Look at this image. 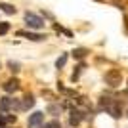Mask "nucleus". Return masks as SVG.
<instances>
[{
	"label": "nucleus",
	"mask_w": 128,
	"mask_h": 128,
	"mask_svg": "<svg viewBox=\"0 0 128 128\" xmlns=\"http://www.w3.org/2000/svg\"><path fill=\"white\" fill-rule=\"evenodd\" d=\"M102 107L105 109L111 117L118 118L120 115H122V107H120V102H117V100H111V98H102Z\"/></svg>",
	"instance_id": "obj_1"
},
{
	"label": "nucleus",
	"mask_w": 128,
	"mask_h": 128,
	"mask_svg": "<svg viewBox=\"0 0 128 128\" xmlns=\"http://www.w3.org/2000/svg\"><path fill=\"white\" fill-rule=\"evenodd\" d=\"M105 82L111 86V88L120 86V82H122V75H120V71H118V69H109L105 73Z\"/></svg>",
	"instance_id": "obj_2"
},
{
	"label": "nucleus",
	"mask_w": 128,
	"mask_h": 128,
	"mask_svg": "<svg viewBox=\"0 0 128 128\" xmlns=\"http://www.w3.org/2000/svg\"><path fill=\"white\" fill-rule=\"evenodd\" d=\"M25 23L29 29H42L44 27V19L36 14H32V12H27L25 14Z\"/></svg>",
	"instance_id": "obj_3"
},
{
	"label": "nucleus",
	"mask_w": 128,
	"mask_h": 128,
	"mask_svg": "<svg viewBox=\"0 0 128 128\" xmlns=\"http://www.w3.org/2000/svg\"><path fill=\"white\" fill-rule=\"evenodd\" d=\"M12 109H21V103L12 98H2L0 100V111H12Z\"/></svg>",
	"instance_id": "obj_4"
},
{
	"label": "nucleus",
	"mask_w": 128,
	"mask_h": 128,
	"mask_svg": "<svg viewBox=\"0 0 128 128\" xmlns=\"http://www.w3.org/2000/svg\"><path fill=\"white\" fill-rule=\"evenodd\" d=\"M42 122H44V113H40V111L32 113L29 117V128H40Z\"/></svg>",
	"instance_id": "obj_5"
},
{
	"label": "nucleus",
	"mask_w": 128,
	"mask_h": 128,
	"mask_svg": "<svg viewBox=\"0 0 128 128\" xmlns=\"http://www.w3.org/2000/svg\"><path fill=\"white\" fill-rule=\"evenodd\" d=\"M4 92H8V94H14V92H17L19 90V80L17 78H10L8 82H4Z\"/></svg>",
	"instance_id": "obj_6"
},
{
	"label": "nucleus",
	"mask_w": 128,
	"mask_h": 128,
	"mask_svg": "<svg viewBox=\"0 0 128 128\" xmlns=\"http://www.w3.org/2000/svg\"><path fill=\"white\" fill-rule=\"evenodd\" d=\"M80 120H82V111H78V109H73V111H71V115H69V122H71V126H76Z\"/></svg>",
	"instance_id": "obj_7"
},
{
	"label": "nucleus",
	"mask_w": 128,
	"mask_h": 128,
	"mask_svg": "<svg viewBox=\"0 0 128 128\" xmlns=\"http://www.w3.org/2000/svg\"><path fill=\"white\" fill-rule=\"evenodd\" d=\"M17 34H19V36H27L29 40H34V42H40V40H44V34H36V32H27V31H19Z\"/></svg>",
	"instance_id": "obj_8"
},
{
	"label": "nucleus",
	"mask_w": 128,
	"mask_h": 128,
	"mask_svg": "<svg viewBox=\"0 0 128 128\" xmlns=\"http://www.w3.org/2000/svg\"><path fill=\"white\" fill-rule=\"evenodd\" d=\"M0 10L4 12V14H8V16H12V14H16V6L6 4V2H0Z\"/></svg>",
	"instance_id": "obj_9"
},
{
	"label": "nucleus",
	"mask_w": 128,
	"mask_h": 128,
	"mask_svg": "<svg viewBox=\"0 0 128 128\" xmlns=\"http://www.w3.org/2000/svg\"><path fill=\"white\" fill-rule=\"evenodd\" d=\"M32 105H34V98H32V96H25V98H23L21 109H31Z\"/></svg>",
	"instance_id": "obj_10"
},
{
	"label": "nucleus",
	"mask_w": 128,
	"mask_h": 128,
	"mask_svg": "<svg viewBox=\"0 0 128 128\" xmlns=\"http://www.w3.org/2000/svg\"><path fill=\"white\" fill-rule=\"evenodd\" d=\"M48 113H52L54 117H56V115H59V113H61V105H56V103H50V105H48Z\"/></svg>",
	"instance_id": "obj_11"
},
{
	"label": "nucleus",
	"mask_w": 128,
	"mask_h": 128,
	"mask_svg": "<svg viewBox=\"0 0 128 128\" xmlns=\"http://www.w3.org/2000/svg\"><path fill=\"white\" fill-rule=\"evenodd\" d=\"M86 54H88V52H86L84 48H76L75 52H73V56H75L76 59H82V58H84V56H86Z\"/></svg>",
	"instance_id": "obj_12"
},
{
	"label": "nucleus",
	"mask_w": 128,
	"mask_h": 128,
	"mask_svg": "<svg viewBox=\"0 0 128 128\" xmlns=\"http://www.w3.org/2000/svg\"><path fill=\"white\" fill-rule=\"evenodd\" d=\"M8 31H10V23L2 21V23H0V36H2V34H6Z\"/></svg>",
	"instance_id": "obj_13"
},
{
	"label": "nucleus",
	"mask_w": 128,
	"mask_h": 128,
	"mask_svg": "<svg viewBox=\"0 0 128 128\" xmlns=\"http://www.w3.org/2000/svg\"><path fill=\"white\" fill-rule=\"evenodd\" d=\"M65 61H67V56L63 54L61 58H58V61H56V67H58V69H59V67H63V65H65Z\"/></svg>",
	"instance_id": "obj_14"
},
{
	"label": "nucleus",
	"mask_w": 128,
	"mask_h": 128,
	"mask_svg": "<svg viewBox=\"0 0 128 128\" xmlns=\"http://www.w3.org/2000/svg\"><path fill=\"white\" fill-rule=\"evenodd\" d=\"M44 128H61V124H59L58 120H50V122L44 124Z\"/></svg>",
	"instance_id": "obj_15"
},
{
	"label": "nucleus",
	"mask_w": 128,
	"mask_h": 128,
	"mask_svg": "<svg viewBox=\"0 0 128 128\" xmlns=\"http://www.w3.org/2000/svg\"><path fill=\"white\" fill-rule=\"evenodd\" d=\"M82 69H84V65H78V67H76V71L75 73H73V80H76L80 76V73H82Z\"/></svg>",
	"instance_id": "obj_16"
},
{
	"label": "nucleus",
	"mask_w": 128,
	"mask_h": 128,
	"mask_svg": "<svg viewBox=\"0 0 128 128\" xmlns=\"http://www.w3.org/2000/svg\"><path fill=\"white\" fill-rule=\"evenodd\" d=\"M8 67H10L12 71H19V63H14V61H10V63H8Z\"/></svg>",
	"instance_id": "obj_17"
},
{
	"label": "nucleus",
	"mask_w": 128,
	"mask_h": 128,
	"mask_svg": "<svg viewBox=\"0 0 128 128\" xmlns=\"http://www.w3.org/2000/svg\"><path fill=\"white\" fill-rule=\"evenodd\" d=\"M0 128H6V117L0 115Z\"/></svg>",
	"instance_id": "obj_18"
},
{
	"label": "nucleus",
	"mask_w": 128,
	"mask_h": 128,
	"mask_svg": "<svg viewBox=\"0 0 128 128\" xmlns=\"http://www.w3.org/2000/svg\"><path fill=\"white\" fill-rule=\"evenodd\" d=\"M124 23H126V29H128V16L124 17Z\"/></svg>",
	"instance_id": "obj_19"
},
{
	"label": "nucleus",
	"mask_w": 128,
	"mask_h": 128,
	"mask_svg": "<svg viewBox=\"0 0 128 128\" xmlns=\"http://www.w3.org/2000/svg\"><path fill=\"white\" fill-rule=\"evenodd\" d=\"M100 2H103V0H100Z\"/></svg>",
	"instance_id": "obj_20"
}]
</instances>
